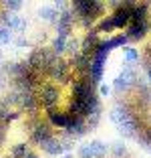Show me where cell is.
<instances>
[{"label": "cell", "instance_id": "obj_24", "mask_svg": "<svg viewBox=\"0 0 151 158\" xmlns=\"http://www.w3.org/2000/svg\"><path fill=\"white\" fill-rule=\"evenodd\" d=\"M109 91L111 89L107 87V85H101V95H109Z\"/></svg>", "mask_w": 151, "mask_h": 158}, {"label": "cell", "instance_id": "obj_12", "mask_svg": "<svg viewBox=\"0 0 151 158\" xmlns=\"http://www.w3.org/2000/svg\"><path fill=\"white\" fill-rule=\"evenodd\" d=\"M20 106L26 107V110H37V103H38V98L34 95V91H20Z\"/></svg>", "mask_w": 151, "mask_h": 158}, {"label": "cell", "instance_id": "obj_15", "mask_svg": "<svg viewBox=\"0 0 151 158\" xmlns=\"http://www.w3.org/2000/svg\"><path fill=\"white\" fill-rule=\"evenodd\" d=\"M38 16H41L42 20H46V23H55V20L59 19V12H56L55 6H41V8H38Z\"/></svg>", "mask_w": 151, "mask_h": 158}, {"label": "cell", "instance_id": "obj_18", "mask_svg": "<svg viewBox=\"0 0 151 158\" xmlns=\"http://www.w3.org/2000/svg\"><path fill=\"white\" fill-rule=\"evenodd\" d=\"M129 39H127V35H119V37H113L111 41H107V47H109V51L111 49H115V47H121V45H125Z\"/></svg>", "mask_w": 151, "mask_h": 158}, {"label": "cell", "instance_id": "obj_7", "mask_svg": "<svg viewBox=\"0 0 151 158\" xmlns=\"http://www.w3.org/2000/svg\"><path fill=\"white\" fill-rule=\"evenodd\" d=\"M48 120H50V124H52V126H59V128H64V130H67V128L75 122V116L56 112V110H48Z\"/></svg>", "mask_w": 151, "mask_h": 158}, {"label": "cell", "instance_id": "obj_28", "mask_svg": "<svg viewBox=\"0 0 151 158\" xmlns=\"http://www.w3.org/2000/svg\"><path fill=\"white\" fill-rule=\"evenodd\" d=\"M147 75H149V81H151V67H149V69H147Z\"/></svg>", "mask_w": 151, "mask_h": 158}, {"label": "cell", "instance_id": "obj_13", "mask_svg": "<svg viewBox=\"0 0 151 158\" xmlns=\"http://www.w3.org/2000/svg\"><path fill=\"white\" fill-rule=\"evenodd\" d=\"M131 81H133V71L125 69L119 77L115 79V89H117V91H123V89H127L129 85H131Z\"/></svg>", "mask_w": 151, "mask_h": 158}, {"label": "cell", "instance_id": "obj_1", "mask_svg": "<svg viewBox=\"0 0 151 158\" xmlns=\"http://www.w3.org/2000/svg\"><path fill=\"white\" fill-rule=\"evenodd\" d=\"M55 59H56V57L52 55L50 49L38 47V49H34V51L30 53L26 65L30 67L32 71H37V73L41 75V73H48V69H50V65H52V61H55Z\"/></svg>", "mask_w": 151, "mask_h": 158}, {"label": "cell", "instance_id": "obj_22", "mask_svg": "<svg viewBox=\"0 0 151 158\" xmlns=\"http://www.w3.org/2000/svg\"><path fill=\"white\" fill-rule=\"evenodd\" d=\"M79 41H75V39H67V51H71V53H77L79 51Z\"/></svg>", "mask_w": 151, "mask_h": 158}, {"label": "cell", "instance_id": "obj_17", "mask_svg": "<svg viewBox=\"0 0 151 158\" xmlns=\"http://www.w3.org/2000/svg\"><path fill=\"white\" fill-rule=\"evenodd\" d=\"M28 152H30V150H28L26 144H16V146H12V150H10V156L12 158H24Z\"/></svg>", "mask_w": 151, "mask_h": 158}, {"label": "cell", "instance_id": "obj_8", "mask_svg": "<svg viewBox=\"0 0 151 158\" xmlns=\"http://www.w3.org/2000/svg\"><path fill=\"white\" fill-rule=\"evenodd\" d=\"M48 75L52 79L64 81V79L69 77V65H67L64 61H60V59H55V61H52V65H50V69H48Z\"/></svg>", "mask_w": 151, "mask_h": 158}, {"label": "cell", "instance_id": "obj_19", "mask_svg": "<svg viewBox=\"0 0 151 158\" xmlns=\"http://www.w3.org/2000/svg\"><path fill=\"white\" fill-rule=\"evenodd\" d=\"M10 41H12V31H8L6 27L0 24V45H6Z\"/></svg>", "mask_w": 151, "mask_h": 158}, {"label": "cell", "instance_id": "obj_25", "mask_svg": "<svg viewBox=\"0 0 151 158\" xmlns=\"http://www.w3.org/2000/svg\"><path fill=\"white\" fill-rule=\"evenodd\" d=\"M16 45H18V47H24V45H26V39H24V37L16 39Z\"/></svg>", "mask_w": 151, "mask_h": 158}, {"label": "cell", "instance_id": "obj_23", "mask_svg": "<svg viewBox=\"0 0 151 158\" xmlns=\"http://www.w3.org/2000/svg\"><path fill=\"white\" fill-rule=\"evenodd\" d=\"M113 152H115V156H121V154H125V146L123 144H115Z\"/></svg>", "mask_w": 151, "mask_h": 158}, {"label": "cell", "instance_id": "obj_26", "mask_svg": "<svg viewBox=\"0 0 151 158\" xmlns=\"http://www.w3.org/2000/svg\"><path fill=\"white\" fill-rule=\"evenodd\" d=\"M24 158H38V156H37V154H34V152H28V154H26V156H24Z\"/></svg>", "mask_w": 151, "mask_h": 158}, {"label": "cell", "instance_id": "obj_11", "mask_svg": "<svg viewBox=\"0 0 151 158\" xmlns=\"http://www.w3.org/2000/svg\"><path fill=\"white\" fill-rule=\"evenodd\" d=\"M41 148L45 150L46 154H50V156H59V154L64 152V144L60 142V140H55V138H50L48 142H45Z\"/></svg>", "mask_w": 151, "mask_h": 158}, {"label": "cell", "instance_id": "obj_10", "mask_svg": "<svg viewBox=\"0 0 151 158\" xmlns=\"http://www.w3.org/2000/svg\"><path fill=\"white\" fill-rule=\"evenodd\" d=\"M52 138L50 136V128L46 124H38L34 130H32V142H37V144H45V142H48V140Z\"/></svg>", "mask_w": 151, "mask_h": 158}, {"label": "cell", "instance_id": "obj_16", "mask_svg": "<svg viewBox=\"0 0 151 158\" xmlns=\"http://www.w3.org/2000/svg\"><path fill=\"white\" fill-rule=\"evenodd\" d=\"M50 51H52V55H60V53L67 51V39L63 37H55V41H52V45H50Z\"/></svg>", "mask_w": 151, "mask_h": 158}, {"label": "cell", "instance_id": "obj_3", "mask_svg": "<svg viewBox=\"0 0 151 158\" xmlns=\"http://www.w3.org/2000/svg\"><path fill=\"white\" fill-rule=\"evenodd\" d=\"M59 98H60V91L56 85L52 83H45L41 89V98H38V102L42 103V106L46 107V112L48 110H55V106L59 103Z\"/></svg>", "mask_w": 151, "mask_h": 158}, {"label": "cell", "instance_id": "obj_29", "mask_svg": "<svg viewBox=\"0 0 151 158\" xmlns=\"http://www.w3.org/2000/svg\"><path fill=\"white\" fill-rule=\"evenodd\" d=\"M63 158H71V154H67V156H63Z\"/></svg>", "mask_w": 151, "mask_h": 158}, {"label": "cell", "instance_id": "obj_21", "mask_svg": "<svg viewBox=\"0 0 151 158\" xmlns=\"http://www.w3.org/2000/svg\"><path fill=\"white\" fill-rule=\"evenodd\" d=\"M125 59H127V63H137L139 53L135 51V49H125Z\"/></svg>", "mask_w": 151, "mask_h": 158}, {"label": "cell", "instance_id": "obj_2", "mask_svg": "<svg viewBox=\"0 0 151 158\" xmlns=\"http://www.w3.org/2000/svg\"><path fill=\"white\" fill-rule=\"evenodd\" d=\"M131 10L133 4L131 2H125V4H119V8L113 12V16H109V23L113 28H123L131 23Z\"/></svg>", "mask_w": 151, "mask_h": 158}, {"label": "cell", "instance_id": "obj_6", "mask_svg": "<svg viewBox=\"0 0 151 158\" xmlns=\"http://www.w3.org/2000/svg\"><path fill=\"white\" fill-rule=\"evenodd\" d=\"M0 24L6 27L8 31H16V33H20V31L26 28V23H24L22 16H16V14H12V12L2 14V16H0Z\"/></svg>", "mask_w": 151, "mask_h": 158}, {"label": "cell", "instance_id": "obj_30", "mask_svg": "<svg viewBox=\"0 0 151 158\" xmlns=\"http://www.w3.org/2000/svg\"><path fill=\"white\" fill-rule=\"evenodd\" d=\"M0 57H2V55H0Z\"/></svg>", "mask_w": 151, "mask_h": 158}, {"label": "cell", "instance_id": "obj_20", "mask_svg": "<svg viewBox=\"0 0 151 158\" xmlns=\"http://www.w3.org/2000/svg\"><path fill=\"white\" fill-rule=\"evenodd\" d=\"M20 6H22V2H18V0H6L4 2V8L12 14L16 12V10H20Z\"/></svg>", "mask_w": 151, "mask_h": 158}, {"label": "cell", "instance_id": "obj_4", "mask_svg": "<svg viewBox=\"0 0 151 158\" xmlns=\"http://www.w3.org/2000/svg\"><path fill=\"white\" fill-rule=\"evenodd\" d=\"M75 24V12L69 8H64L63 12H59V19H56V37L69 39V33Z\"/></svg>", "mask_w": 151, "mask_h": 158}, {"label": "cell", "instance_id": "obj_5", "mask_svg": "<svg viewBox=\"0 0 151 158\" xmlns=\"http://www.w3.org/2000/svg\"><path fill=\"white\" fill-rule=\"evenodd\" d=\"M107 150H109V146H107L105 142L95 140V142H91V144L81 146V150H79V156H81V158H103V156L107 154Z\"/></svg>", "mask_w": 151, "mask_h": 158}, {"label": "cell", "instance_id": "obj_27", "mask_svg": "<svg viewBox=\"0 0 151 158\" xmlns=\"http://www.w3.org/2000/svg\"><path fill=\"white\" fill-rule=\"evenodd\" d=\"M4 85V75H0V87Z\"/></svg>", "mask_w": 151, "mask_h": 158}, {"label": "cell", "instance_id": "obj_9", "mask_svg": "<svg viewBox=\"0 0 151 158\" xmlns=\"http://www.w3.org/2000/svg\"><path fill=\"white\" fill-rule=\"evenodd\" d=\"M147 28H149V23L147 20H139V23H129L127 24V39H141L143 35L147 33Z\"/></svg>", "mask_w": 151, "mask_h": 158}, {"label": "cell", "instance_id": "obj_14", "mask_svg": "<svg viewBox=\"0 0 151 158\" xmlns=\"http://www.w3.org/2000/svg\"><path fill=\"white\" fill-rule=\"evenodd\" d=\"M75 63V69L79 71V73H83V71H89V67H91V55H83V53H77L73 59Z\"/></svg>", "mask_w": 151, "mask_h": 158}]
</instances>
